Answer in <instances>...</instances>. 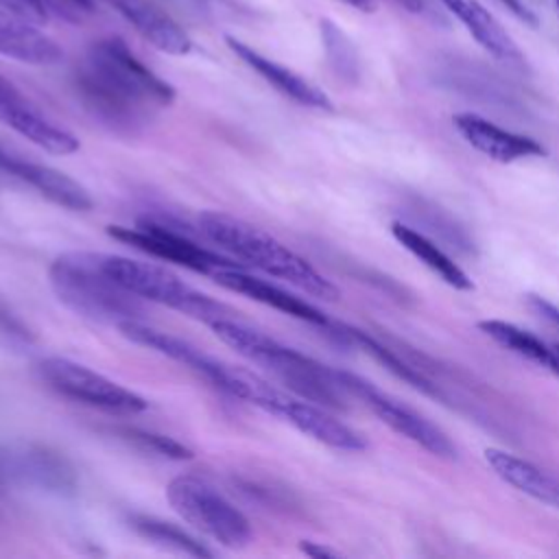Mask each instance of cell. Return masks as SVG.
<instances>
[{"mask_svg": "<svg viewBox=\"0 0 559 559\" xmlns=\"http://www.w3.org/2000/svg\"><path fill=\"white\" fill-rule=\"evenodd\" d=\"M218 341L231 347L238 356L273 373L282 384L304 400L317 402L325 408H345L347 391L343 389L336 369L301 354L295 347L229 317L210 323Z\"/></svg>", "mask_w": 559, "mask_h": 559, "instance_id": "1", "label": "cell"}, {"mask_svg": "<svg viewBox=\"0 0 559 559\" xmlns=\"http://www.w3.org/2000/svg\"><path fill=\"white\" fill-rule=\"evenodd\" d=\"M205 240L245 266L284 280L319 299H336L338 288L306 258L288 249L269 231L225 212L207 210L197 218Z\"/></svg>", "mask_w": 559, "mask_h": 559, "instance_id": "2", "label": "cell"}, {"mask_svg": "<svg viewBox=\"0 0 559 559\" xmlns=\"http://www.w3.org/2000/svg\"><path fill=\"white\" fill-rule=\"evenodd\" d=\"M48 282L55 297L87 321L120 328L146 317L142 299L100 269L96 251H66L57 255L48 266Z\"/></svg>", "mask_w": 559, "mask_h": 559, "instance_id": "3", "label": "cell"}, {"mask_svg": "<svg viewBox=\"0 0 559 559\" xmlns=\"http://www.w3.org/2000/svg\"><path fill=\"white\" fill-rule=\"evenodd\" d=\"M96 260L114 282H118L122 288H127L142 301L166 306L186 317L199 319L207 325L221 317L231 314L227 306L192 288L181 277H177L175 273H170L159 264L142 262L135 258L118 255V253H103V251H96Z\"/></svg>", "mask_w": 559, "mask_h": 559, "instance_id": "4", "label": "cell"}, {"mask_svg": "<svg viewBox=\"0 0 559 559\" xmlns=\"http://www.w3.org/2000/svg\"><path fill=\"white\" fill-rule=\"evenodd\" d=\"M166 500L183 522L225 548H245L253 539L247 515L203 478L175 476L166 485Z\"/></svg>", "mask_w": 559, "mask_h": 559, "instance_id": "5", "label": "cell"}, {"mask_svg": "<svg viewBox=\"0 0 559 559\" xmlns=\"http://www.w3.org/2000/svg\"><path fill=\"white\" fill-rule=\"evenodd\" d=\"M118 332L127 341L183 365L194 376L203 378L207 384H212L216 391L227 393L229 397L245 400V402L253 404L258 400L262 386L266 384L260 378H255L247 371H240V369L205 354L203 349H199L192 343H188V341H183V338H179L170 332H164L159 328L148 325L146 321L124 323V325L118 328Z\"/></svg>", "mask_w": 559, "mask_h": 559, "instance_id": "6", "label": "cell"}, {"mask_svg": "<svg viewBox=\"0 0 559 559\" xmlns=\"http://www.w3.org/2000/svg\"><path fill=\"white\" fill-rule=\"evenodd\" d=\"M107 234L146 255L179 264L183 269H190L194 273H203L210 277L225 266L240 264L227 253H223L221 249L214 251L201 245L190 229L179 227L164 218L140 216L135 225H109Z\"/></svg>", "mask_w": 559, "mask_h": 559, "instance_id": "7", "label": "cell"}, {"mask_svg": "<svg viewBox=\"0 0 559 559\" xmlns=\"http://www.w3.org/2000/svg\"><path fill=\"white\" fill-rule=\"evenodd\" d=\"M37 371L55 393L79 404L111 415H135L148 408V402L140 393L72 358L46 356L39 360Z\"/></svg>", "mask_w": 559, "mask_h": 559, "instance_id": "8", "label": "cell"}, {"mask_svg": "<svg viewBox=\"0 0 559 559\" xmlns=\"http://www.w3.org/2000/svg\"><path fill=\"white\" fill-rule=\"evenodd\" d=\"M336 373H338V380H341L343 389L347 391V395L358 397L391 430L411 439L413 443H417L419 448H424L426 452H430L439 459H456V445L430 419L415 413L413 408L397 402L395 397L386 395L376 384H371L369 380H365L356 373L341 371V369H336Z\"/></svg>", "mask_w": 559, "mask_h": 559, "instance_id": "9", "label": "cell"}, {"mask_svg": "<svg viewBox=\"0 0 559 559\" xmlns=\"http://www.w3.org/2000/svg\"><path fill=\"white\" fill-rule=\"evenodd\" d=\"M85 63L109 83L148 107H166L175 100V87L155 74L122 37H105L90 46Z\"/></svg>", "mask_w": 559, "mask_h": 559, "instance_id": "10", "label": "cell"}, {"mask_svg": "<svg viewBox=\"0 0 559 559\" xmlns=\"http://www.w3.org/2000/svg\"><path fill=\"white\" fill-rule=\"evenodd\" d=\"M74 87L87 114L105 124L109 131L135 135L148 124L153 116V107L129 96L105 76H100L96 70H92L87 63L79 68L74 76Z\"/></svg>", "mask_w": 559, "mask_h": 559, "instance_id": "11", "label": "cell"}, {"mask_svg": "<svg viewBox=\"0 0 559 559\" xmlns=\"http://www.w3.org/2000/svg\"><path fill=\"white\" fill-rule=\"evenodd\" d=\"M0 122L13 129L24 140L52 155H70L79 151V140L72 131L50 120L35 107L9 79L0 74Z\"/></svg>", "mask_w": 559, "mask_h": 559, "instance_id": "12", "label": "cell"}, {"mask_svg": "<svg viewBox=\"0 0 559 559\" xmlns=\"http://www.w3.org/2000/svg\"><path fill=\"white\" fill-rule=\"evenodd\" d=\"M269 413L288 421L293 428L328 448L343 452H360L367 448V441L360 432L336 419L325 406L317 402L280 393Z\"/></svg>", "mask_w": 559, "mask_h": 559, "instance_id": "13", "label": "cell"}, {"mask_svg": "<svg viewBox=\"0 0 559 559\" xmlns=\"http://www.w3.org/2000/svg\"><path fill=\"white\" fill-rule=\"evenodd\" d=\"M212 280L216 284H221L223 288L231 290V293H238V295H245L266 308H273L282 314H288L293 319H299V321H306L310 325H317V328H323L328 332H332L334 328V321L328 319L325 312H321L317 306H312L310 301L284 290L282 286L273 284V282H266L258 275H251L247 271V266L242 264H234V266H225L221 271H216L212 275Z\"/></svg>", "mask_w": 559, "mask_h": 559, "instance_id": "14", "label": "cell"}, {"mask_svg": "<svg viewBox=\"0 0 559 559\" xmlns=\"http://www.w3.org/2000/svg\"><path fill=\"white\" fill-rule=\"evenodd\" d=\"M0 170L9 173L11 177L20 179L28 188L37 190L50 203L61 205L66 210L87 212L94 207V199H92L90 190L55 166L24 159L4 148V153L0 155Z\"/></svg>", "mask_w": 559, "mask_h": 559, "instance_id": "15", "label": "cell"}, {"mask_svg": "<svg viewBox=\"0 0 559 559\" xmlns=\"http://www.w3.org/2000/svg\"><path fill=\"white\" fill-rule=\"evenodd\" d=\"M454 129L459 135L478 153L496 159V162H518V159H528V157H542L546 155V148L531 135L513 133L507 131L491 120L463 111L452 118Z\"/></svg>", "mask_w": 559, "mask_h": 559, "instance_id": "16", "label": "cell"}, {"mask_svg": "<svg viewBox=\"0 0 559 559\" xmlns=\"http://www.w3.org/2000/svg\"><path fill=\"white\" fill-rule=\"evenodd\" d=\"M225 44L242 63H247L255 74H260L269 85H273L286 98H290L304 107H310V109H321V111L334 109V103L330 100V96L323 90H319L314 83H310L308 79L297 74L295 70L264 57L262 52H258L249 44L236 39L234 35H225Z\"/></svg>", "mask_w": 559, "mask_h": 559, "instance_id": "17", "label": "cell"}, {"mask_svg": "<svg viewBox=\"0 0 559 559\" xmlns=\"http://www.w3.org/2000/svg\"><path fill=\"white\" fill-rule=\"evenodd\" d=\"M153 48L166 55H188L192 39L166 11L151 0H107Z\"/></svg>", "mask_w": 559, "mask_h": 559, "instance_id": "18", "label": "cell"}, {"mask_svg": "<svg viewBox=\"0 0 559 559\" xmlns=\"http://www.w3.org/2000/svg\"><path fill=\"white\" fill-rule=\"evenodd\" d=\"M439 2L467 28V33L478 41V46L485 48L493 59L511 68L526 66V59L518 48V44L513 41V37L478 0H439Z\"/></svg>", "mask_w": 559, "mask_h": 559, "instance_id": "19", "label": "cell"}, {"mask_svg": "<svg viewBox=\"0 0 559 559\" xmlns=\"http://www.w3.org/2000/svg\"><path fill=\"white\" fill-rule=\"evenodd\" d=\"M483 456L500 480L522 491L524 496L559 511V476L500 448H487Z\"/></svg>", "mask_w": 559, "mask_h": 559, "instance_id": "20", "label": "cell"}, {"mask_svg": "<svg viewBox=\"0 0 559 559\" xmlns=\"http://www.w3.org/2000/svg\"><path fill=\"white\" fill-rule=\"evenodd\" d=\"M0 55L28 66H55L63 59L61 46L37 24L0 9Z\"/></svg>", "mask_w": 559, "mask_h": 559, "instance_id": "21", "label": "cell"}, {"mask_svg": "<svg viewBox=\"0 0 559 559\" xmlns=\"http://www.w3.org/2000/svg\"><path fill=\"white\" fill-rule=\"evenodd\" d=\"M391 234L413 258H417L426 269H430L435 275H439L448 286H452L456 290L474 288L469 275L435 240H430L419 229H415L402 221H395L391 225Z\"/></svg>", "mask_w": 559, "mask_h": 559, "instance_id": "22", "label": "cell"}, {"mask_svg": "<svg viewBox=\"0 0 559 559\" xmlns=\"http://www.w3.org/2000/svg\"><path fill=\"white\" fill-rule=\"evenodd\" d=\"M478 330L483 334H487L500 347H504V349L518 354L520 358L559 376V349L546 345L542 338H537L528 330H522L515 323L500 321V319L478 321Z\"/></svg>", "mask_w": 559, "mask_h": 559, "instance_id": "23", "label": "cell"}, {"mask_svg": "<svg viewBox=\"0 0 559 559\" xmlns=\"http://www.w3.org/2000/svg\"><path fill=\"white\" fill-rule=\"evenodd\" d=\"M127 524L142 539H146L164 550H170L177 555H188V557H214V550H210L201 539H197L181 526L166 522L162 518L146 515V513H129Z\"/></svg>", "mask_w": 559, "mask_h": 559, "instance_id": "24", "label": "cell"}, {"mask_svg": "<svg viewBox=\"0 0 559 559\" xmlns=\"http://www.w3.org/2000/svg\"><path fill=\"white\" fill-rule=\"evenodd\" d=\"M13 469L17 476L28 478L46 489H70L74 487V474L63 459L46 450H24L13 459Z\"/></svg>", "mask_w": 559, "mask_h": 559, "instance_id": "25", "label": "cell"}, {"mask_svg": "<svg viewBox=\"0 0 559 559\" xmlns=\"http://www.w3.org/2000/svg\"><path fill=\"white\" fill-rule=\"evenodd\" d=\"M319 31H321L323 50L332 70L345 81H356L360 66H358V52L352 39L345 35V31L338 24H334L328 17L319 22Z\"/></svg>", "mask_w": 559, "mask_h": 559, "instance_id": "26", "label": "cell"}, {"mask_svg": "<svg viewBox=\"0 0 559 559\" xmlns=\"http://www.w3.org/2000/svg\"><path fill=\"white\" fill-rule=\"evenodd\" d=\"M114 432L118 435V439H122L124 443L133 445L140 452H148L153 456H162L170 461L192 459V450L186 443L177 441L175 437L146 430V428H135V426H120V428H114Z\"/></svg>", "mask_w": 559, "mask_h": 559, "instance_id": "27", "label": "cell"}, {"mask_svg": "<svg viewBox=\"0 0 559 559\" xmlns=\"http://www.w3.org/2000/svg\"><path fill=\"white\" fill-rule=\"evenodd\" d=\"M0 9L33 24H44L50 17H61L68 22L79 20V9L70 0H0Z\"/></svg>", "mask_w": 559, "mask_h": 559, "instance_id": "28", "label": "cell"}, {"mask_svg": "<svg viewBox=\"0 0 559 559\" xmlns=\"http://www.w3.org/2000/svg\"><path fill=\"white\" fill-rule=\"evenodd\" d=\"M37 345L33 328L0 297V349L26 354Z\"/></svg>", "mask_w": 559, "mask_h": 559, "instance_id": "29", "label": "cell"}, {"mask_svg": "<svg viewBox=\"0 0 559 559\" xmlns=\"http://www.w3.org/2000/svg\"><path fill=\"white\" fill-rule=\"evenodd\" d=\"M528 304H531V308H533L539 317L548 319L550 323H555V325L559 328V306H555V304H550L548 299H542V297H537V295H531Z\"/></svg>", "mask_w": 559, "mask_h": 559, "instance_id": "30", "label": "cell"}, {"mask_svg": "<svg viewBox=\"0 0 559 559\" xmlns=\"http://www.w3.org/2000/svg\"><path fill=\"white\" fill-rule=\"evenodd\" d=\"M301 552L308 555V557H314V559H332V557H341L338 550H334L332 546H325V544H319V542H308L304 539L299 544Z\"/></svg>", "mask_w": 559, "mask_h": 559, "instance_id": "31", "label": "cell"}, {"mask_svg": "<svg viewBox=\"0 0 559 559\" xmlns=\"http://www.w3.org/2000/svg\"><path fill=\"white\" fill-rule=\"evenodd\" d=\"M341 2H345L352 9L362 11V13H373L376 11V0H341Z\"/></svg>", "mask_w": 559, "mask_h": 559, "instance_id": "32", "label": "cell"}, {"mask_svg": "<svg viewBox=\"0 0 559 559\" xmlns=\"http://www.w3.org/2000/svg\"><path fill=\"white\" fill-rule=\"evenodd\" d=\"M70 2L83 11H94V7H96V0H70Z\"/></svg>", "mask_w": 559, "mask_h": 559, "instance_id": "33", "label": "cell"}, {"mask_svg": "<svg viewBox=\"0 0 559 559\" xmlns=\"http://www.w3.org/2000/svg\"><path fill=\"white\" fill-rule=\"evenodd\" d=\"M555 7H557V11H559V0H555Z\"/></svg>", "mask_w": 559, "mask_h": 559, "instance_id": "34", "label": "cell"}, {"mask_svg": "<svg viewBox=\"0 0 559 559\" xmlns=\"http://www.w3.org/2000/svg\"><path fill=\"white\" fill-rule=\"evenodd\" d=\"M2 151H4V148H2V146H0V155H2Z\"/></svg>", "mask_w": 559, "mask_h": 559, "instance_id": "35", "label": "cell"}]
</instances>
